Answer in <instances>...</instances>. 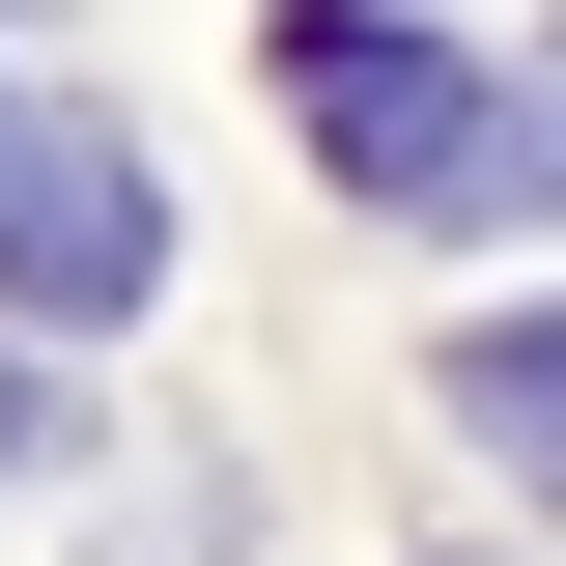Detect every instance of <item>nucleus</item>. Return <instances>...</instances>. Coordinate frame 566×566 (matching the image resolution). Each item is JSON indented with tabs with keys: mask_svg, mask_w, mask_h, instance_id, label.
Returning <instances> with one entry per match:
<instances>
[{
	"mask_svg": "<svg viewBox=\"0 0 566 566\" xmlns=\"http://www.w3.org/2000/svg\"><path fill=\"white\" fill-rule=\"evenodd\" d=\"M283 114L340 142V199H397V227H566V85H482L453 29L283 0Z\"/></svg>",
	"mask_w": 566,
	"mask_h": 566,
	"instance_id": "nucleus-1",
	"label": "nucleus"
},
{
	"mask_svg": "<svg viewBox=\"0 0 566 566\" xmlns=\"http://www.w3.org/2000/svg\"><path fill=\"white\" fill-rule=\"evenodd\" d=\"M142 283H170V199H142V142H0V312H29V340H114Z\"/></svg>",
	"mask_w": 566,
	"mask_h": 566,
	"instance_id": "nucleus-2",
	"label": "nucleus"
},
{
	"mask_svg": "<svg viewBox=\"0 0 566 566\" xmlns=\"http://www.w3.org/2000/svg\"><path fill=\"white\" fill-rule=\"evenodd\" d=\"M453 424H482L510 482H566V312H482L453 340Z\"/></svg>",
	"mask_w": 566,
	"mask_h": 566,
	"instance_id": "nucleus-3",
	"label": "nucleus"
},
{
	"mask_svg": "<svg viewBox=\"0 0 566 566\" xmlns=\"http://www.w3.org/2000/svg\"><path fill=\"white\" fill-rule=\"evenodd\" d=\"M0 453H29V397H0Z\"/></svg>",
	"mask_w": 566,
	"mask_h": 566,
	"instance_id": "nucleus-4",
	"label": "nucleus"
}]
</instances>
